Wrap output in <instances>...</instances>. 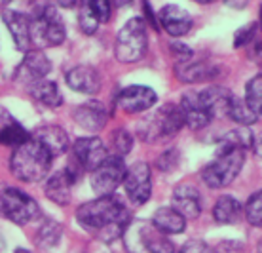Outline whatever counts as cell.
<instances>
[{
	"label": "cell",
	"instance_id": "cell-1",
	"mask_svg": "<svg viewBox=\"0 0 262 253\" xmlns=\"http://www.w3.org/2000/svg\"><path fill=\"white\" fill-rule=\"evenodd\" d=\"M76 219L90 232H99L105 240L118 238L124 234L129 213L124 202L116 196H99L76 209Z\"/></svg>",
	"mask_w": 262,
	"mask_h": 253
},
{
	"label": "cell",
	"instance_id": "cell-2",
	"mask_svg": "<svg viewBox=\"0 0 262 253\" xmlns=\"http://www.w3.org/2000/svg\"><path fill=\"white\" fill-rule=\"evenodd\" d=\"M52 156L48 150L40 147L33 137H29L25 143L15 147L10 158V169L19 181L38 183L48 176L52 168Z\"/></svg>",
	"mask_w": 262,
	"mask_h": 253
},
{
	"label": "cell",
	"instance_id": "cell-3",
	"mask_svg": "<svg viewBox=\"0 0 262 253\" xmlns=\"http://www.w3.org/2000/svg\"><path fill=\"white\" fill-rule=\"evenodd\" d=\"M184 116L181 107L175 103H167L154 112L144 116L139 122L137 130L139 137L146 141V143H158V141H165L173 137L175 133L183 130Z\"/></svg>",
	"mask_w": 262,
	"mask_h": 253
},
{
	"label": "cell",
	"instance_id": "cell-4",
	"mask_svg": "<svg viewBox=\"0 0 262 253\" xmlns=\"http://www.w3.org/2000/svg\"><path fill=\"white\" fill-rule=\"evenodd\" d=\"M245 164V150L221 143L216 158L202 171L203 183L209 188H224L234 181Z\"/></svg>",
	"mask_w": 262,
	"mask_h": 253
},
{
	"label": "cell",
	"instance_id": "cell-5",
	"mask_svg": "<svg viewBox=\"0 0 262 253\" xmlns=\"http://www.w3.org/2000/svg\"><path fill=\"white\" fill-rule=\"evenodd\" d=\"M67 29L52 6L38 8L31 15V46L33 50L55 48L65 42Z\"/></svg>",
	"mask_w": 262,
	"mask_h": 253
},
{
	"label": "cell",
	"instance_id": "cell-6",
	"mask_svg": "<svg viewBox=\"0 0 262 253\" xmlns=\"http://www.w3.org/2000/svg\"><path fill=\"white\" fill-rule=\"evenodd\" d=\"M148 48V34H146V23L143 17H131L118 31L114 53L122 63H135L144 57Z\"/></svg>",
	"mask_w": 262,
	"mask_h": 253
},
{
	"label": "cell",
	"instance_id": "cell-7",
	"mask_svg": "<svg viewBox=\"0 0 262 253\" xmlns=\"http://www.w3.org/2000/svg\"><path fill=\"white\" fill-rule=\"evenodd\" d=\"M0 213L15 225H27L40 217L36 200L13 187H0Z\"/></svg>",
	"mask_w": 262,
	"mask_h": 253
},
{
	"label": "cell",
	"instance_id": "cell-8",
	"mask_svg": "<svg viewBox=\"0 0 262 253\" xmlns=\"http://www.w3.org/2000/svg\"><path fill=\"white\" fill-rule=\"evenodd\" d=\"M124 176V158H120V156H106L105 162L92 171V188L99 196H108L122 185Z\"/></svg>",
	"mask_w": 262,
	"mask_h": 253
},
{
	"label": "cell",
	"instance_id": "cell-9",
	"mask_svg": "<svg viewBox=\"0 0 262 253\" xmlns=\"http://www.w3.org/2000/svg\"><path fill=\"white\" fill-rule=\"evenodd\" d=\"M124 187L125 194L135 206H143L144 202H148L152 194V177H150V166L146 162H135L133 166L125 169L124 176Z\"/></svg>",
	"mask_w": 262,
	"mask_h": 253
},
{
	"label": "cell",
	"instance_id": "cell-10",
	"mask_svg": "<svg viewBox=\"0 0 262 253\" xmlns=\"http://www.w3.org/2000/svg\"><path fill=\"white\" fill-rule=\"evenodd\" d=\"M50 71H52L50 57L44 55L42 50H29L13 72V80L23 86H33L40 80H44Z\"/></svg>",
	"mask_w": 262,
	"mask_h": 253
},
{
	"label": "cell",
	"instance_id": "cell-11",
	"mask_svg": "<svg viewBox=\"0 0 262 253\" xmlns=\"http://www.w3.org/2000/svg\"><path fill=\"white\" fill-rule=\"evenodd\" d=\"M158 101V93L148 86H127L120 91V95L116 98V103L124 112L127 114H141L144 110L152 109Z\"/></svg>",
	"mask_w": 262,
	"mask_h": 253
},
{
	"label": "cell",
	"instance_id": "cell-12",
	"mask_svg": "<svg viewBox=\"0 0 262 253\" xmlns=\"http://www.w3.org/2000/svg\"><path fill=\"white\" fill-rule=\"evenodd\" d=\"M72 152H74L72 160L82 169H90V171L105 162L106 156H111L108 149L99 137H80L72 147Z\"/></svg>",
	"mask_w": 262,
	"mask_h": 253
},
{
	"label": "cell",
	"instance_id": "cell-13",
	"mask_svg": "<svg viewBox=\"0 0 262 253\" xmlns=\"http://www.w3.org/2000/svg\"><path fill=\"white\" fill-rule=\"evenodd\" d=\"M2 21L6 23L8 31L12 34L13 44L19 52L33 50L31 46V15L17 10H2Z\"/></svg>",
	"mask_w": 262,
	"mask_h": 253
},
{
	"label": "cell",
	"instance_id": "cell-14",
	"mask_svg": "<svg viewBox=\"0 0 262 253\" xmlns=\"http://www.w3.org/2000/svg\"><path fill=\"white\" fill-rule=\"evenodd\" d=\"M219 74L215 65H211L209 61H203V59H183L177 61L175 65V76L184 82V84H200V82H207Z\"/></svg>",
	"mask_w": 262,
	"mask_h": 253
},
{
	"label": "cell",
	"instance_id": "cell-15",
	"mask_svg": "<svg viewBox=\"0 0 262 253\" xmlns=\"http://www.w3.org/2000/svg\"><path fill=\"white\" fill-rule=\"evenodd\" d=\"M158 21L164 27L165 33L169 36H175V38L188 34L192 29L190 13L183 10L181 6H177V4H167V6L162 8L158 13Z\"/></svg>",
	"mask_w": 262,
	"mask_h": 253
},
{
	"label": "cell",
	"instance_id": "cell-16",
	"mask_svg": "<svg viewBox=\"0 0 262 253\" xmlns=\"http://www.w3.org/2000/svg\"><path fill=\"white\" fill-rule=\"evenodd\" d=\"M31 137H33L42 149L48 150V154L52 156V158L65 154L67 150H69V147H71L67 131L63 130L61 126H55V124L42 126V128H38Z\"/></svg>",
	"mask_w": 262,
	"mask_h": 253
},
{
	"label": "cell",
	"instance_id": "cell-17",
	"mask_svg": "<svg viewBox=\"0 0 262 253\" xmlns=\"http://www.w3.org/2000/svg\"><path fill=\"white\" fill-rule=\"evenodd\" d=\"M173 209H177L184 219H198L202 215V194L196 187L183 183L173 190Z\"/></svg>",
	"mask_w": 262,
	"mask_h": 253
},
{
	"label": "cell",
	"instance_id": "cell-18",
	"mask_svg": "<svg viewBox=\"0 0 262 253\" xmlns=\"http://www.w3.org/2000/svg\"><path fill=\"white\" fill-rule=\"evenodd\" d=\"M74 120L84 130L99 131L105 128L106 120H108V110L101 101L92 99V101H85L74 109Z\"/></svg>",
	"mask_w": 262,
	"mask_h": 253
},
{
	"label": "cell",
	"instance_id": "cell-19",
	"mask_svg": "<svg viewBox=\"0 0 262 253\" xmlns=\"http://www.w3.org/2000/svg\"><path fill=\"white\" fill-rule=\"evenodd\" d=\"M67 84L71 86L74 91L85 93V95H93L101 90V76L95 67L92 65H76L67 72Z\"/></svg>",
	"mask_w": 262,
	"mask_h": 253
},
{
	"label": "cell",
	"instance_id": "cell-20",
	"mask_svg": "<svg viewBox=\"0 0 262 253\" xmlns=\"http://www.w3.org/2000/svg\"><path fill=\"white\" fill-rule=\"evenodd\" d=\"M232 98H234V93L228 88H224V86H209L205 90L198 91L200 105L205 109V112L211 118L226 114V109H228V103Z\"/></svg>",
	"mask_w": 262,
	"mask_h": 253
},
{
	"label": "cell",
	"instance_id": "cell-21",
	"mask_svg": "<svg viewBox=\"0 0 262 253\" xmlns=\"http://www.w3.org/2000/svg\"><path fill=\"white\" fill-rule=\"evenodd\" d=\"M179 107L183 110L184 126H188L190 130L200 131L211 122V116L205 112V109H203L202 105H200L198 91H186L183 95V99H181Z\"/></svg>",
	"mask_w": 262,
	"mask_h": 253
},
{
	"label": "cell",
	"instance_id": "cell-22",
	"mask_svg": "<svg viewBox=\"0 0 262 253\" xmlns=\"http://www.w3.org/2000/svg\"><path fill=\"white\" fill-rule=\"evenodd\" d=\"M137 232V244L143 247L146 253H175V246L169 238H165V234L146 225H139V228L133 227Z\"/></svg>",
	"mask_w": 262,
	"mask_h": 253
},
{
	"label": "cell",
	"instance_id": "cell-23",
	"mask_svg": "<svg viewBox=\"0 0 262 253\" xmlns=\"http://www.w3.org/2000/svg\"><path fill=\"white\" fill-rule=\"evenodd\" d=\"M152 227L160 230L162 234H165V236L167 234H181L186 228V219L179 213L177 209L164 206V208L156 209L152 215Z\"/></svg>",
	"mask_w": 262,
	"mask_h": 253
},
{
	"label": "cell",
	"instance_id": "cell-24",
	"mask_svg": "<svg viewBox=\"0 0 262 253\" xmlns=\"http://www.w3.org/2000/svg\"><path fill=\"white\" fill-rule=\"evenodd\" d=\"M74 185L72 177L69 176V171L63 169V171H57L53 173L50 179L46 181V196L52 202H55L57 206H67L71 202V188Z\"/></svg>",
	"mask_w": 262,
	"mask_h": 253
},
{
	"label": "cell",
	"instance_id": "cell-25",
	"mask_svg": "<svg viewBox=\"0 0 262 253\" xmlns=\"http://www.w3.org/2000/svg\"><path fill=\"white\" fill-rule=\"evenodd\" d=\"M31 95L50 109H57L63 105V93L59 91V86L46 78L31 86Z\"/></svg>",
	"mask_w": 262,
	"mask_h": 253
},
{
	"label": "cell",
	"instance_id": "cell-26",
	"mask_svg": "<svg viewBox=\"0 0 262 253\" xmlns=\"http://www.w3.org/2000/svg\"><path fill=\"white\" fill-rule=\"evenodd\" d=\"M242 215V204L234 196H221L213 208V219L221 225H232Z\"/></svg>",
	"mask_w": 262,
	"mask_h": 253
},
{
	"label": "cell",
	"instance_id": "cell-27",
	"mask_svg": "<svg viewBox=\"0 0 262 253\" xmlns=\"http://www.w3.org/2000/svg\"><path fill=\"white\" fill-rule=\"evenodd\" d=\"M226 116H230L234 122L243 126V128H245V126H251V124H255L256 120H258V114L247 105V101L236 98V95L230 99L228 109H226Z\"/></svg>",
	"mask_w": 262,
	"mask_h": 253
},
{
	"label": "cell",
	"instance_id": "cell-28",
	"mask_svg": "<svg viewBox=\"0 0 262 253\" xmlns=\"http://www.w3.org/2000/svg\"><path fill=\"white\" fill-rule=\"evenodd\" d=\"M29 137L31 135L27 133L25 128L15 122V120H12V118H8L6 122L0 126V143L6 145V147L15 149L21 143H25Z\"/></svg>",
	"mask_w": 262,
	"mask_h": 253
},
{
	"label": "cell",
	"instance_id": "cell-29",
	"mask_svg": "<svg viewBox=\"0 0 262 253\" xmlns=\"http://www.w3.org/2000/svg\"><path fill=\"white\" fill-rule=\"evenodd\" d=\"M61 234H63V228H61L59 223L53 219H48L44 221V225L36 232V244L42 247H52L59 242Z\"/></svg>",
	"mask_w": 262,
	"mask_h": 253
},
{
	"label": "cell",
	"instance_id": "cell-30",
	"mask_svg": "<svg viewBox=\"0 0 262 253\" xmlns=\"http://www.w3.org/2000/svg\"><path fill=\"white\" fill-rule=\"evenodd\" d=\"M131 147H133V135L129 131L124 130V128H118V130L112 131L111 135V149L114 154L112 156H120L124 158L125 154L131 152Z\"/></svg>",
	"mask_w": 262,
	"mask_h": 253
},
{
	"label": "cell",
	"instance_id": "cell-31",
	"mask_svg": "<svg viewBox=\"0 0 262 253\" xmlns=\"http://www.w3.org/2000/svg\"><path fill=\"white\" fill-rule=\"evenodd\" d=\"M260 86H262V78L260 74L253 76L245 86V101L251 109L255 110L256 114H260L262 103H260Z\"/></svg>",
	"mask_w": 262,
	"mask_h": 253
},
{
	"label": "cell",
	"instance_id": "cell-32",
	"mask_svg": "<svg viewBox=\"0 0 262 253\" xmlns=\"http://www.w3.org/2000/svg\"><path fill=\"white\" fill-rule=\"evenodd\" d=\"M245 217L253 227H260L262 225V198L260 190H256L249 196V200L245 204Z\"/></svg>",
	"mask_w": 262,
	"mask_h": 253
},
{
	"label": "cell",
	"instance_id": "cell-33",
	"mask_svg": "<svg viewBox=\"0 0 262 253\" xmlns=\"http://www.w3.org/2000/svg\"><path fill=\"white\" fill-rule=\"evenodd\" d=\"M90 12L97 17L99 23H106L111 20V2L108 0H80Z\"/></svg>",
	"mask_w": 262,
	"mask_h": 253
},
{
	"label": "cell",
	"instance_id": "cell-34",
	"mask_svg": "<svg viewBox=\"0 0 262 253\" xmlns=\"http://www.w3.org/2000/svg\"><path fill=\"white\" fill-rule=\"evenodd\" d=\"M78 25L82 29V33L84 34H95L99 29V21L97 17L93 15L84 4H80V12H78Z\"/></svg>",
	"mask_w": 262,
	"mask_h": 253
},
{
	"label": "cell",
	"instance_id": "cell-35",
	"mask_svg": "<svg viewBox=\"0 0 262 253\" xmlns=\"http://www.w3.org/2000/svg\"><path fill=\"white\" fill-rule=\"evenodd\" d=\"M256 33H258V23H249V25L242 27L236 34H234V48H243L249 42L256 40Z\"/></svg>",
	"mask_w": 262,
	"mask_h": 253
},
{
	"label": "cell",
	"instance_id": "cell-36",
	"mask_svg": "<svg viewBox=\"0 0 262 253\" xmlns=\"http://www.w3.org/2000/svg\"><path fill=\"white\" fill-rule=\"evenodd\" d=\"M179 166V150L177 149H167L164 154L158 156L156 160V168L160 171H173V169Z\"/></svg>",
	"mask_w": 262,
	"mask_h": 253
},
{
	"label": "cell",
	"instance_id": "cell-37",
	"mask_svg": "<svg viewBox=\"0 0 262 253\" xmlns=\"http://www.w3.org/2000/svg\"><path fill=\"white\" fill-rule=\"evenodd\" d=\"M181 253H219V251L213 249L209 244H205V242H202V240H188L183 246Z\"/></svg>",
	"mask_w": 262,
	"mask_h": 253
},
{
	"label": "cell",
	"instance_id": "cell-38",
	"mask_svg": "<svg viewBox=\"0 0 262 253\" xmlns=\"http://www.w3.org/2000/svg\"><path fill=\"white\" fill-rule=\"evenodd\" d=\"M224 4L232 10H243V8L249 4V0H224Z\"/></svg>",
	"mask_w": 262,
	"mask_h": 253
},
{
	"label": "cell",
	"instance_id": "cell-39",
	"mask_svg": "<svg viewBox=\"0 0 262 253\" xmlns=\"http://www.w3.org/2000/svg\"><path fill=\"white\" fill-rule=\"evenodd\" d=\"M61 8H74L78 4V0H55Z\"/></svg>",
	"mask_w": 262,
	"mask_h": 253
},
{
	"label": "cell",
	"instance_id": "cell-40",
	"mask_svg": "<svg viewBox=\"0 0 262 253\" xmlns=\"http://www.w3.org/2000/svg\"><path fill=\"white\" fill-rule=\"evenodd\" d=\"M108 2H112L114 6H118V8H124V6H127V4H131L133 0H108Z\"/></svg>",
	"mask_w": 262,
	"mask_h": 253
},
{
	"label": "cell",
	"instance_id": "cell-41",
	"mask_svg": "<svg viewBox=\"0 0 262 253\" xmlns=\"http://www.w3.org/2000/svg\"><path fill=\"white\" fill-rule=\"evenodd\" d=\"M10 2H12V0H0V10H4V8L10 4Z\"/></svg>",
	"mask_w": 262,
	"mask_h": 253
},
{
	"label": "cell",
	"instance_id": "cell-42",
	"mask_svg": "<svg viewBox=\"0 0 262 253\" xmlns=\"http://www.w3.org/2000/svg\"><path fill=\"white\" fill-rule=\"evenodd\" d=\"M200 4H211V2H215V0H196Z\"/></svg>",
	"mask_w": 262,
	"mask_h": 253
},
{
	"label": "cell",
	"instance_id": "cell-43",
	"mask_svg": "<svg viewBox=\"0 0 262 253\" xmlns=\"http://www.w3.org/2000/svg\"><path fill=\"white\" fill-rule=\"evenodd\" d=\"M15 253H29V251H27V249H17Z\"/></svg>",
	"mask_w": 262,
	"mask_h": 253
}]
</instances>
